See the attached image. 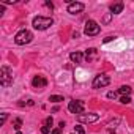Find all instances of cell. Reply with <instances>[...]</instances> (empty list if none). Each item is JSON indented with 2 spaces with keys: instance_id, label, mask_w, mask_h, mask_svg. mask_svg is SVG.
<instances>
[{
  "instance_id": "2",
  "label": "cell",
  "mask_w": 134,
  "mask_h": 134,
  "mask_svg": "<svg viewBox=\"0 0 134 134\" xmlns=\"http://www.w3.org/2000/svg\"><path fill=\"white\" fill-rule=\"evenodd\" d=\"M32 24H33V29H36V30H46L54 24V19L52 18H44V16H36Z\"/></svg>"
},
{
  "instance_id": "19",
  "label": "cell",
  "mask_w": 134,
  "mask_h": 134,
  "mask_svg": "<svg viewBox=\"0 0 134 134\" xmlns=\"http://www.w3.org/2000/svg\"><path fill=\"white\" fill-rule=\"evenodd\" d=\"M117 96H118V92H109V93H107V98H109V99H115Z\"/></svg>"
},
{
  "instance_id": "7",
  "label": "cell",
  "mask_w": 134,
  "mask_h": 134,
  "mask_svg": "<svg viewBox=\"0 0 134 134\" xmlns=\"http://www.w3.org/2000/svg\"><path fill=\"white\" fill-rule=\"evenodd\" d=\"M99 115L98 114H81L77 115V120L81 123H93V121H98Z\"/></svg>"
},
{
  "instance_id": "12",
  "label": "cell",
  "mask_w": 134,
  "mask_h": 134,
  "mask_svg": "<svg viewBox=\"0 0 134 134\" xmlns=\"http://www.w3.org/2000/svg\"><path fill=\"white\" fill-rule=\"evenodd\" d=\"M123 2H118V3H114V5H110V13L112 14H118V13H121L123 11Z\"/></svg>"
},
{
  "instance_id": "22",
  "label": "cell",
  "mask_w": 134,
  "mask_h": 134,
  "mask_svg": "<svg viewBox=\"0 0 134 134\" xmlns=\"http://www.w3.org/2000/svg\"><path fill=\"white\" fill-rule=\"evenodd\" d=\"M46 7H47V8H51V10H52V8H54V5H52V3H51V2H46Z\"/></svg>"
},
{
  "instance_id": "1",
  "label": "cell",
  "mask_w": 134,
  "mask_h": 134,
  "mask_svg": "<svg viewBox=\"0 0 134 134\" xmlns=\"http://www.w3.org/2000/svg\"><path fill=\"white\" fill-rule=\"evenodd\" d=\"M0 84L3 87H10L13 84V71L7 65H3L2 70H0Z\"/></svg>"
},
{
  "instance_id": "13",
  "label": "cell",
  "mask_w": 134,
  "mask_h": 134,
  "mask_svg": "<svg viewBox=\"0 0 134 134\" xmlns=\"http://www.w3.org/2000/svg\"><path fill=\"white\" fill-rule=\"evenodd\" d=\"M131 92H132V88H131L129 85H123V87H120V90H118V93H120L121 96H129Z\"/></svg>"
},
{
  "instance_id": "21",
  "label": "cell",
  "mask_w": 134,
  "mask_h": 134,
  "mask_svg": "<svg viewBox=\"0 0 134 134\" xmlns=\"http://www.w3.org/2000/svg\"><path fill=\"white\" fill-rule=\"evenodd\" d=\"M7 118H8V114H2V125L7 121Z\"/></svg>"
},
{
  "instance_id": "9",
  "label": "cell",
  "mask_w": 134,
  "mask_h": 134,
  "mask_svg": "<svg viewBox=\"0 0 134 134\" xmlns=\"http://www.w3.org/2000/svg\"><path fill=\"white\" fill-rule=\"evenodd\" d=\"M32 85H33L35 88H44V87L47 85V79H46L44 76H35L33 81H32Z\"/></svg>"
},
{
  "instance_id": "14",
  "label": "cell",
  "mask_w": 134,
  "mask_h": 134,
  "mask_svg": "<svg viewBox=\"0 0 134 134\" xmlns=\"http://www.w3.org/2000/svg\"><path fill=\"white\" fill-rule=\"evenodd\" d=\"M93 57H96V49H93V47H92V49H88V51L85 52V60H87V62H90Z\"/></svg>"
},
{
  "instance_id": "18",
  "label": "cell",
  "mask_w": 134,
  "mask_h": 134,
  "mask_svg": "<svg viewBox=\"0 0 134 134\" xmlns=\"http://www.w3.org/2000/svg\"><path fill=\"white\" fill-rule=\"evenodd\" d=\"M120 103H121V104H129V103H131V98H129V96H121V98H120Z\"/></svg>"
},
{
  "instance_id": "3",
  "label": "cell",
  "mask_w": 134,
  "mask_h": 134,
  "mask_svg": "<svg viewBox=\"0 0 134 134\" xmlns=\"http://www.w3.org/2000/svg\"><path fill=\"white\" fill-rule=\"evenodd\" d=\"M33 40V35H32V32L30 30H21V32H18L16 33V36H14V43L16 44H19V46H24V44H29L30 41Z\"/></svg>"
},
{
  "instance_id": "5",
  "label": "cell",
  "mask_w": 134,
  "mask_h": 134,
  "mask_svg": "<svg viewBox=\"0 0 134 134\" xmlns=\"http://www.w3.org/2000/svg\"><path fill=\"white\" fill-rule=\"evenodd\" d=\"M109 84H110V79H109V76H106V74H98V76H95V79H93V82H92L93 88H103V87H107Z\"/></svg>"
},
{
  "instance_id": "11",
  "label": "cell",
  "mask_w": 134,
  "mask_h": 134,
  "mask_svg": "<svg viewBox=\"0 0 134 134\" xmlns=\"http://www.w3.org/2000/svg\"><path fill=\"white\" fill-rule=\"evenodd\" d=\"M70 58H71V62H73V63H81V62H82V58H84V54L76 51V52H71V54H70Z\"/></svg>"
},
{
  "instance_id": "4",
  "label": "cell",
  "mask_w": 134,
  "mask_h": 134,
  "mask_svg": "<svg viewBox=\"0 0 134 134\" xmlns=\"http://www.w3.org/2000/svg\"><path fill=\"white\" fill-rule=\"evenodd\" d=\"M99 30H101V27H99V24L96 22V21H87L85 22V29H84V33L87 35V36H96L98 33H99Z\"/></svg>"
},
{
  "instance_id": "17",
  "label": "cell",
  "mask_w": 134,
  "mask_h": 134,
  "mask_svg": "<svg viewBox=\"0 0 134 134\" xmlns=\"http://www.w3.org/2000/svg\"><path fill=\"white\" fill-rule=\"evenodd\" d=\"M74 131H76V134H85V131H84V128L81 125H76L74 126Z\"/></svg>"
},
{
  "instance_id": "20",
  "label": "cell",
  "mask_w": 134,
  "mask_h": 134,
  "mask_svg": "<svg viewBox=\"0 0 134 134\" xmlns=\"http://www.w3.org/2000/svg\"><path fill=\"white\" fill-rule=\"evenodd\" d=\"M62 131H63V129H60V128H55V129H52V132H51V134H62Z\"/></svg>"
},
{
  "instance_id": "8",
  "label": "cell",
  "mask_w": 134,
  "mask_h": 134,
  "mask_svg": "<svg viewBox=\"0 0 134 134\" xmlns=\"http://www.w3.org/2000/svg\"><path fill=\"white\" fill-rule=\"evenodd\" d=\"M84 8H85V5H84V3H81V2L68 3V13H71V14H77V13L84 11Z\"/></svg>"
},
{
  "instance_id": "23",
  "label": "cell",
  "mask_w": 134,
  "mask_h": 134,
  "mask_svg": "<svg viewBox=\"0 0 134 134\" xmlns=\"http://www.w3.org/2000/svg\"><path fill=\"white\" fill-rule=\"evenodd\" d=\"M58 128H60V129H63V128H65V123H63V121H60V125H58Z\"/></svg>"
},
{
  "instance_id": "16",
  "label": "cell",
  "mask_w": 134,
  "mask_h": 134,
  "mask_svg": "<svg viewBox=\"0 0 134 134\" xmlns=\"http://www.w3.org/2000/svg\"><path fill=\"white\" fill-rule=\"evenodd\" d=\"M49 101H51V103H60V101H63V96H60V95H52V96H49Z\"/></svg>"
},
{
  "instance_id": "6",
  "label": "cell",
  "mask_w": 134,
  "mask_h": 134,
  "mask_svg": "<svg viewBox=\"0 0 134 134\" xmlns=\"http://www.w3.org/2000/svg\"><path fill=\"white\" fill-rule=\"evenodd\" d=\"M84 109H85V104H84V101H70V104H68V110L71 112V114H77V115H81V114H84Z\"/></svg>"
},
{
  "instance_id": "15",
  "label": "cell",
  "mask_w": 134,
  "mask_h": 134,
  "mask_svg": "<svg viewBox=\"0 0 134 134\" xmlns=\"http://www.w3.org/2000/svg\"><path fill=\"white\" fill-rule=\"evenodd\" d=\"M13 126H14V129L19 132V129H21V126H22V118H14V121H13Z\"/></svg>"
},
{
  "instance_id": "10",
  "label": "cell",
  "mask_w": 134,
  "mask_h": 134,
  "mask_svg": "<svg viewBox=\"0 0 134 134\" xmlns=\"http://www.w3.org/2000/svg\"><path fill=\"white\" fill-rule=\"evenodd\" d=\"M52 125H54L52 117H47V118L44 120V125H43V128H41V132H43V134H49V132H52V131H51V129H52Z\"/></svg>"
}]
</instances>
